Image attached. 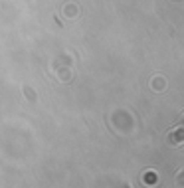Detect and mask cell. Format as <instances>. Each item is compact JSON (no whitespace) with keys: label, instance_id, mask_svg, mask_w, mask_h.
<instances>
[{"label":"cell","instance_id":"6da1fadb","mask_svg":"<svg viewBox=\"0 0 184 188\" xmlns=\"http://www.w3.org/2000/svg\"><path fill=\"white\" fill-rule=\"evenodd\" d=\"M180 131H182V129H180ZM176 141H178V143H182V141H184V131H182V133H178V135L174 133V135L170 137V143H176Z\"/></svg>","mask_w":184,"mask_h":188}]
</instances>
